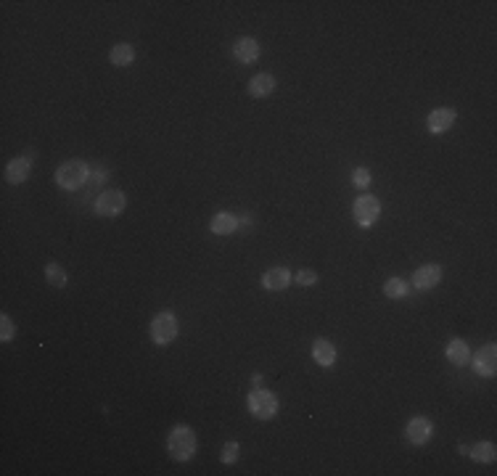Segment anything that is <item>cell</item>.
<instances>
[{"label":"cell","mask_w":497,"mask_h":476,"mask_svg":"<svg viewBox=\"0 0 497 476\" xmlns=\"http://www.w3.org/2000/svg\"><path fill=\"white\" fill-rule=\"evenodd\" d=\"M167 453H170V458L180 460V463H185V460L193 458V453H196V434H193L191 426H175L170 434H167Z\"/></svg>","instance_id":"6da1fadb"},{"label":"cell","mask_w":497,"mask_h":476,"mask_svg":"<svg viewBox=\"0 0 497 476\" xmlns=\"http://www.w3.org/2000/svg\"><path fill=\"white\" fill-rule=\"evenodd\" d=\"M88 180H90V170L82 159H69L56 170V183L64 190L82 188V186H88Z\"/></svg>","instance_id":"7a4b0ae2"},{"label":"cell","mask_w":497,"mask_h":476,"mask_svg":"<svg viewBox=\"0 0 497 476\" xmlns=\"http://www.w3.org/2000/svg\"><path fill=\"white\" fill-rule=\"evenodd\" d=\"M175 336H177L175 313H170V310L156 313L154 320H151V341L159 344V347H167L170 341H175Z\"/></svg>","instance_id":"3957f363"},{"label":"cell","mask_w":497,"mask_h":476,"mask_svg":"<svg viewBox=\"0 0 497 476\" xmlns=\"http://www.w3.org/2000/svg\"><path fill=\"white\" fill-rule=\"evenodd\" d=\"M246 405H249V413L259 418V421H270L275 413H278V397L273 392H267V389H254L249 399H246Z\"/></svg>","instance_id":"277c9868"},{"label":"cell","mask_w":497,"mask_h":476,"mask_svg":"<svg viewBox=\"0 0 497 476\" xmlns=\"http://www.w3.org/2000/svg\"><path fill=\"white\" fill-rule=\"evenodd\" d=\"M352 215H354V222H357L360 228H370V225H376V220L381 217V201H378L376 196H360L352 206Z\"/></svg>","instance_id":"5b68a950"},{"label":"cell","mask_w":497,"mask_h":476,"mask_svg":"<svg viewBox=\"0 0 497 476\" xmlns=\"http://www.w3.org/2000/svg\"><path fill=\"white\" fill-rule=\"evenodd\" d=\"M128 206V196L122 190H103L96 199V212L101 217H116Z\"/></svg>","instance_id":"8992f818"},{"label":"cell","mask_w":497,"mask_h":476,"mask_svg":"<svg viewBox=\"0 0 497 476\" xmlns=\"http://www.w3.org/2000/svg\"><path fill=\"white\" fill-rule=\"evenodd\" d=\"M405 434H407V439L413 444H426L429 439H432L434 434V424L426 418V415H416V418H410L407 421V426H405Z\"/></svg>","instance_id":"52a82bcc"},{"label":"cell","mask_w":497,"mask_h":476,"mask_svg":"<svg viewBox=\"0 0 497 476\" xmlns=\"http://www.w3.org/2000/svg\"><path fill=\"white\" fill-rule=\"evenodd\" d=\"M455 119H458V111L449 109V106H442V109H434L432 114H429L426 127H429L432 135H442V132H447L449 127L455 125Z\"/></svg>","instance_id":"ba28073f"},{"label":"cell","mask_w":497,"mask_h":476,"mask_svg":"<svg viewBox=\"0 0 497 476\" xmlns=\"http://www.w3.org/2000/svg\"><path fill=\"white\" fill-rule=\"evenodd\" d=\"M474 370L479 376H495L497 373V347L487 344L474 355Z\"/></svg>","instance_id":"9c48e42d"},{"label":"cell","mask_w":497,"mask_h":476,"mask_svg":"<svg viewBox=\"0 0 497 476\" xmlns=\"http://www.w3.org/2000/svg\"><path fill=\"white\" fill-rule=\"evenodd\" d=\"M233 59L239 63H257L259 59V43L254 37H239L236 43H233Z\"/></svg>","instance_id":"30bf717a"},{"label":"cell","mask_w":497,"mask_h":476,"mask_svg":"<svg viewBox=\"0 0 497 476\" xmlns=\"http://www.w3.org/2000/svg\"><path fill=\"white\" fill-rule=\"evenodd\" d=\"M32 157H19V159H11L8 164H6V180L8 183H24L27 177H30V172H32Z\"/></svg>","instance_id":"8fae6325"},{"label":"cell","mask_w":497,"mask_h":476,"mask_svg":"<svg viewBox=\"0 0 497 476\" xmlns=\"http://www.w3.org/2000/svg\"><path fill=\"white\" fill-rule=\"evenodd\" d=\"M291 270L289 268H270L262 272V286L267 288V291H283V288H289L291 286Z\"/></svg>","instance_id":"7c38bea8"},{"label":"cell","mask_w":497,"mask_h":476,"mask_svg":"<svg viewBox=\"0 0 497 476\" xmlns=\"http://www.w3.org/2000/svg\"><path fill=\"white\" fill-rule=\"evenodd\" d=\"M439 281H442V268L439 265H423V268H418L413 272V286L420 288V291L439 286Z\"/></svg>","instance_id":"4fadbf2b"},{"label":"cell","mask_w":497,"mask_h":476,"mask_svg":"<svg viewBox=\"0 0 497 476\" xmlns=\"http://www.w3.org/2000/svg\"><path fill=\"white\" fill-rule=\"evenodd\" d=\"M312 360L321 365V368H331V365L336 363V347H334V341L315 339V341H312Z\"/></svg>","instance_id":"5bb4252c"},{"label":"cell","mask_w":497,"mask_h":476,"mask_svg":"<svg viewBox=\"0 0 497 476\" xmlns=\"http://www.w3.org/2000/svg\"><path fill=\"white\" fill-rule=\"evenodd\" d=\"M209 230H212L214 236H230V233L239 230V217L230 215V212H217V215L212 217V222H209Z\"/></svg>","instance_id":"9a60e30c"},{"label":"cell","mask_w":497,"mask_h":476,"mask_svg":"<svg viewBox=\"0 0 497 476\" xmlns=\"http://www.w3.org/2000/svg\"><path fill=\"white\" fill-rule=\"evenodd\" d=\"M275 90V77L273 75H254L249 79V95L254 98H267Z\"/></svg>","instance_id":"2e32d148"},{"label":"cell","mask_w":497,"mask_h":476,"mask_svg":"<svg viewBox=\"0 0 497 476\" xmlns=\"http://www.w3.org/2000/svg\"><path fill=\"white\" fill-rule=\"evenodd\" d=\"M447 360L452 365H468L471 360V349L465 344L463 339H452L447 344Z\"/></svg>","instance_id":"e0dca14e"},{"label":"cell","mask_w":497,"mask_h":476,"mask_svg":"<svg viewBox=\"0 0 497 476\" xmlns=\"http://www.w3.org/2000/svg\"><path fill=\"white\" fill-rule=\"evenodd\" d=\"M109 61L114 66H130V63L135 61V48L130 46V43H116L112 48V53H109Z\"/></svg>","instance_id":"ac0fdd59"},{"label":"cell","mask_w":497,"mask_h":476,"mask_svg":"<svg viewBox=\"0 0 497 476\" xmlns=\"http://www.w3.org/2000/svg\"><path fill=\"white\" fill-rule=\"evenodd\" d=\"M468 455L476 460V463H492L497 458V450L492 442H479L474 447H468Z\"/></svg>","instance_id":"d6986e66"},{"label":"cell","mask_w":497,"mask_h":476,"mask_svg":"<svg viewBox=\"0 0 497 476\" xmlns=\"http://www.w3.org/2000/svg\"><path fill=\"white\" fill-rule=\"evenodd\" d=\"M407 291H410V286H407V281H402V278H389L384 284V294L389 299H405Z\"/></svg>","instance_id":"ffe728a7"},{"label":"cell","mask_w":497,"mask_h":476,"mask_svg":"<svg viewBox=\"0 0 497 476\" xmlns=\"http://www.w3.org/2000/svg\"><path fill=\"white\" fill-rule=\"evenodd\" d=\"M45 281L50 286H56V288H64L69 284V278H66V270L61 265H56V262H50L48 268H45Z\"/></svg>","instance_id":"44dd1931"},{"label":"cell","mask_w":497,"mask_h":476,"mask_svg":"<svg viewBox=\"0 0 497 476\" xmlns=\"http://www.w3.org/2000/svg\"><path fill=\"white\" fill-rule=\"evenodd\" d=\"M14 336H17V323L3 313V315H0V341H11Z\"/></svg>","instance_id":"7402d4cb"},{"label":"cell","mask_w":497,"mask_h":476,"mask_svg":"<svg viewBox=\"0 0 497 476\" xmlns=\"http://www.w3.org/2000/svg\"><path fill=\"white\" fill-rule=\"evenodd\" d=\"M294 284H299V286H315V284H318V272H315V270H310V268L299 270V272L294 275Z\"/></svg>","instance_id":"603a6c76"},{"label":"cell","mask_w":497,"mask_h":476,"mask_svg":"<svg viewBox=\"0 0 497 476\" xmlns=\"http://www.w3.org/2000/svg\"><path fill=\"white\" fill-rule=\"evenodd\" d=\"M239 450H241L239 442H225L223 453H220V460H223V463H236V460H239Z\"/></svg>","instance_id":"cb8c5ba5"},{"label":"cell","mask_w":497,"mask_h":476,"mask_svg":"<svg viewBox=\"0 0 497 476\" xmlns=\"http://www.w3.org/2000/svg\"><path fill=\"white\" fill-rule=\"evenodd\" d=\"M370 180H373V177H370V170H365V167H357L352 172V183L357 188H368Z\"/></svg>","instance_id":"d4e9b609"},{"label":"cell","mask_w":497,"mask_h":476,"mask_svg":"<svg viewBox=\"0 0 497 476\" xmlns=\"http://www.w3.org/2000/svg\"><path fill=\"white\" fill-rule=\"evenodd\" d=\"M239 225H252V215H239Z\"/></svg>","instance_id":"484cf974"}]
</instances>
